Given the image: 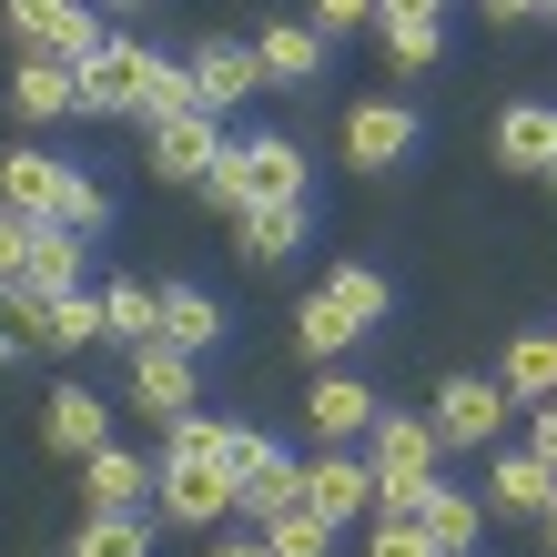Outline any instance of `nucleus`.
I'll return each instance as SVG.
<instances>
[{
  "mask_svg": "<svg viewBox=\"0 0 557 557\" xmlns=\"http://www.w3.org/2000/svg\"><path fill=\"white\" fill-rule=\"evenodd\" d=\"M375 21H446V0H375Z\"/></svg>",
  "mask_w": 557,
  "mask_h": 557,
  "instance_id": "c9c22d12",
  "label": "nucleus"
},
{
  "mask_svg": "<svg viewBox=\"0 0 557 557\" xmlns=\"http://www.w3.org/2000/svg\"><path fill=\"white\" fill-rule=\"evenodd\" d=\"M436 446H497V425H507V385L497 375H446L436 385Z\"/></svg>",
  "mask_w": 557,
  "mask_h": 557,
  "instance_id": "6e6552de",
  "label": "nucleus"
},
{
  "mask_svg": "<svg viewBox=\"0 0 557 557\" xmlns=\"http://www.w3.org/2000/svg\"><path fill=\"white\" fill-rule=\"evenodd\" d=\"M305 507L335 517V528H355V517L375 507V467H366V456H335V446H324L314 467H305Z\"/></svg>",
  "mask_w": 557,
  "mask_h": 557,
  "instance_id": "4468645a",
  "label": "nucleus"
},
{
  "mask_svg": "<svg viewBox=\"0 0 557 557\" xmlns=\"http://www.w3.org/2000/svg\"><path fill=\"white\" fill-rule=\"evenodd\" d=\"M436 425L425 416H385L375 406V425H366V467H375V517H406L416 507V486L436 476Z\"/></svg>",
  "mask_w": 557,
  "mask_h": 557,
  "instance_id": "7ed1b4c3",
  "label": "nucleus"
},
{
  "mask_svg": "<svg viewBox=\"0 0 557 557\" xmlns=\"http://www.w3.org/2000/svg\"><path fill=\"white\" fill-rule=\"evenodd\" d=\"M537 11H557V0H537Z\"/></svg>",
  "mask_w": 557,
  "mask_h": 557,
  "instance_id": "79ce46f5",
  "label": "nucleus"
},
{
  "mask_svg": "<svg viewBox=\"0 0 557 557\" xmlns=\"http://www.w3.org/2000/svg\"><path fill=\"white\" fill-rule=\"evenodd\" d=\"M21 264H30V223H21L11 203H0V294L21 284Z\"/></svg>",
  "mask_w": 557,
  "mask_h": 557,
  "instance_id": "72a5a7b5",
  "label": "nucleus"
},
{
  "mask_svg": "<svg viewBox=\"0 0 557 557\" xmlns=\"http://www.w3.org/2000/svg\"><path fill=\"white\" fill-rule=\"evenodd\" d=\"M102 425H112V406L91 396V385H61V396L41 406V436H51V456H91V446H102Z\"/></svg>",
  "mask_w": 557,
  "mask_h": 557,
  "instance_id": "b1692460",
  "label": "nucleus"
},
{
  "mask_svg": "<svg viewBox=\"0 0 557 557\" xmlns=\"http://www.w3.org/2000/svg\"><path fill=\"white\" fill-rule=\"evenodd\" d=\"M223 152V112H162L152 122V183H203Z\"/></svg>",
  "mask_w": 557,
  "mask_h": 557,
  "instance_id": "9d476101",
  "label": "nucleus"
},
{
  "mask_svg": "<svg viewBox=\"0 0 557 557\" xmlns=\"http://www.w3.org/2000/svg\"><path fill=\"white\" fill-rule=\"evenodd\" d=\"M416 528H425V547H436V557H467L476 537H486V497H467V486H436V476H425L416 486Z\"/></svg>",
  "mask_w": 557,
  "mask_h": 557,
  "instance_id": "f8f14e48",
  "label": "nucleus"
},
{
  "mask_svg": "<svg viewBox=\"0 0 557 557\" xmlns=\"http://www.w3.org/2000/svg\"><path fill=\"white\" fill-rule=\"evenodd\" d=\"M476 11H486V0H476Z\"/></svg>",
  "mask_w": 557,
  "mask_h": 557,
  "instance_id": "37998d69",
  "label": "nucleus"
},
{
  "mask_svg": "<svg viewBox=\"0 0 557 557\" xmlns=\"http://www.w3.org/2000/svg\"><path fill=\"white\" fill-rule=\"evenodd\" d=\"M366 557H436V547H425V528H416V517H375Z\"/></svg>",
  "mask_w": 557,
  "mask_h": 557,
  "instance_id": "473e14b6",
  "label": "nucleus"
},
{
  "mask_svg": "<svg viewBox=\"0 0 557 557\" xmlns=\"http://www.w3.org/2000/svg\"><path fill=\"white\" fill-rule=\"evenodd\" d=\"M0 21L21 30V51H51V61H72V72L112 41V30L91 21V0H0Z\"/></svg>",
  "mask_w": 557,
  "mask_h": 557,
  "instance_id": "423d86ee",
  "label": "nucleus"
},
{
  "mask_svg": "<svg viewBox=\"0 0 557 557\" xmlns=\"http://www.w3.org/2000/svg\"><path fill=\"white\" fill-rule=\"evenodd\" d=\"M61 193H72V162H61V152H41V143L0 152V203H11L21 223H51V213H61Z\"/></svg>",
  "mask_w": 557,
  "mask_h": 557,
  "instance_id": "9b49d317",
  "label": "nucleus"
},
{
  "mask_svg": "<svg viewBox=\"0 0 557 557\" xmlns=\"http://www.w3.org/2000/svg\"><path fill=\"white\" fill-rule=\"evenodd\" d=\"M234 436H244L234 416H162V456H223L234 467Z\"/></svg>",
  "mask_w": 557,
  "mask_h": 557,
  "instance_id": "c85d7f7f",
  "label": "nucleus"
},
{
  "mask_svg": "<svg viewBox=\"0 0 557 557\" xmlns=\"http://www.w3.org/2000/svg\"><path fill=\"white\" fill-rule=\"evenodd\" d=\"M537 183H547V193H557V152H547V173H537Z\"/></svg>",
  "mask_w": 557,
  "mask_h": 557,
  "instance_id": "ea45409f",
  "label": "nucleus"
},
{
  "mask_svg": "<svg viewBox=\"0 0 557 557\" xmlns=\"http://www.w3.org/2000/svg\"><path fill=\"white\" fill-rule=\"evenodd\" d=\"M305 425H314L324 446L366 436V425H375V385H366V375H314V396H305Z\"/></svg>",
  "mask_w": 557,
  "mask_h": 557,
  "instance_id": "aec40b11",
  "label": "nucleus"
},
{
  "mask_svg": "<svg viewBox=\"0 0 557 557\" xmlns=\"http://www.w3.org/2000/svg\"><path fill=\"white\" fill-rule=\"evenodd\" d=\"M305 223H314L305 203H244V213H234V244L253 253V264H294V244H305Z\"/></svg>",
  "mask_w": 557,
  "mask_h": 557,
  "instance_id": "5701e85b",
  "label": "nucleus"
},
{
  "mask_svg": "<svg viewBox=\"0 0 557 557\" xmlns=\"http://www.w3.org/2000/svg\"><path fill=\"white\" fill-rule=\"evenodd\" d=\"M133 406L162 425V416H193L203 406V355H183V345H133Z\"/></svg>",
  "mask_w": 557,
  "mask_h": 557,
  "instance_id": "0eeeda50",
  "label": "nucleus"
},
{
  "mask_svg": "<svg viewBox=\"0 0 557 557\" xmlns=\"http://www.w3.org/2000/svg\"><path fill=\"white\" fill-rule=\"evenodd\" d=\"M557 497V467L537 446H517V456H486V517H537Z\"/></svg>",
  "mask_w": 557,
  "mask_h": 557,
  "instance_id": "f3484780",
  "label": "nucleus"
},
{
  "mask_svg": "<svg viewBox=\"0 0 557 557\" xmlns=\"http://www.w3.org/2000/svg\"><path fill=\"white\" fill-rule=\"evenodd\" d=\"M537 528H547V547H557V497H547V507H537Z\"/></svg>",
  "mask_w": 557,
  "mask_h": 557,
  "instance_id": "58836bf2",
  "label": "nucleus"
},
{
  "mask_svg": "<svg viewBox=\"0 0 557 557\" xmlns=\"http://www.w3.org/2000/svg\"><path fill=\"white\" fill-rule=\"evenodd\" d=\"M82 264H91V234L30 223V264H21V284H30V294H72V284H82Z\"/></svg>",
  "mask_w": 557,
  "mask_h": 557,
  "instance_id": "4be33fe9",
  "label": "nucleus"
},
{
  "mask_svg": "<svg viewBox=\"0 0 557 557\" xmlns=\"http://www.w3.org/2000/svg\"><path fill=\"white\" fill-rule=\"evenodd\" d=\"M72 557H152V507H91Z\"/></svg>",
  "mask_w": 557,
  "mask_h": 557,
  "instance_id": "bb28decb",
  "label": "nucleus"
},
{
  "mask_svg": "<svg viewBox=\"0 0 557 557\" xmlns=\"http://www.w3.org/2000/svg\"><path fill=\"white\" fill-rule=\"evenodd\" d=\"M11 112H21V122H61V112H82V72H72V61H51V51H21V72H11Z\"/></svg>",
  "mask_w": 557,
  "mask_h": 557,
  "instance_id": "a211bd4d",
  "label": "nucleus"
},
{
  "mask_svg": "<svg viewBox=\"0 0 557 557\" xmlns=\"http://www.w3.org/2000/svg\"><path fill=\"white\" fill-rule=\"evenodd\" d=\"M253 61H264V91H305V82H324V30L274 21V30H253Z\"/></svg>",
  "mask_w": 557,
  "mask_h": 557,
  "instance_id": "dca6fc26",
  "label": "nucleus"
},
{
  "mask_svg": "<svg viewBox=\"0 0 557 557\" xmlns=\"http://www.w3.org/2000/svg\"><path fill=\"white\" fill-rule=\"evenodd\" d=\"M264 547L274 557H324V547H335V517H314L305 497H294L284 517H264Z\"/></svg>",
  "mask_w": 557,
  "mask_h": 557,
  "instance_id": "7c9ffc66",
  "label": "nucleus"
},
{
  "mask_svg": "<svg viewBox=\"0 0 557 557\" xmlns=\"http://www.w3.org/2000/svg\"><path fill=\"white\" fill-rule=\"evenodd\" d=\"M152 324H162V345H183V355H213L223 345V305L203 284H162L152 294Z\"/></svg>",
  "mask_w": 557,
  "mask_h": 557,
  "instance_id": "6ab92c4d",
  "label": "nucleus"
},
{
  "mask_svg": "<svg viewBox=\"0 0 557 557\" xmlns=\"http://www.w3.org/2000/svg\"><path fill=\"white\" fill-rule=\"evenodd\" d=\"M416 143H425V122L406 102H355L345 112V162L355 173H396V162H416Z\"/></svg>",
  "mask_w": 557,
  "mask_h": 557,
  "instance_id": "1a4fd4ad",
  "label": "nucleus"
},
{
  "mask_svg": "<svg viewBox=\"0 0 557 557\" xmlns=\"http://www.w3.org/2000/svg\"><path fill=\"white\" fill-rule=\"evenodd\" d=\"M375 41H385L396 72H436L446 61V21H375Z\"/></svg>",
  "mask_w": 557,
  "mask_h": 557,
  "instance_id": "c756f323",
  "label": "nucleus"
},
{
  "mask_svg": "<svg viewBox=\"0 0 557 557\" xmlns=\"http://www.w3.org/2000/svg\"><path fill=\"white\" fill-rule=\"evenodd\" d=\"M122 11H143V0H122Z\"/></svg>",
  "mask_w": 557,
  "mask_h": 557,
  "instance_id": "a19ab883",
  "label": "nucleus"
},
{
  "mask_svg": "<svg viewBox=\"0 0 557 557\" xmlns=\"http://www.w3.org/2000/svg\"><path fill=\"white\" fill-rule=\"evenodd\" d=\"M537 456H547V467H557V396L537 406Z\"/></svg>",
  "mask_w": 557,
  "mask_h": 557,
  "instance_id": "e433bc0d",
  "label": "nucleus"
},
{
  "mask_svg": "<svg viewBox=\"0 0 557 557\" xmlns=\"http://www.w3.org/2000/svg\"><path fill=\"white\" fill-rule=\"evenodd\" d=\"M314 294H324V305H335V314L355 324V335H375V324L396 314V284H385L375 264H335V274H324Z\"/></svg>",
  "mask_w": 557,
  "mask_h": 557,
  "instance_id": "412c9836",
  "label": "nucleus"
},
{
  "mask_svg": "<svg viewBox=\"0 0 557 557\" xmlns=\"http://www.w3.org/2000/svg\"><path fill=\"white\" fill-rule=\"evenodd\" d=\"M497 385H507V406H547V396H557V324H537V335L507 345Z\"/></svg>",
  "mask_w": 557,
  "mask_h": 557,
  "instance_id": "393cba45",
  "label": "nucleus"
},
{
  "mask_svg": "<svg viewBox=\"0 0 557 557\" xmlns=\"http://www.w3.org/2000/svg\"><path fill=\"white\" fill-rule=\"evenodd\" d=\"M294 497H305V467H294V456L274 446V436H234V517L244 528H264V517H284Z\"/></svg>",
  "mask_w": 557,
  "mask_h": 557,
  "instance_id": "39448f33",
  "label": "nucleus"
},
{
  "mask_svg": "<svg viewBox=\"0 0 557 557\" xmlns=\"http://www.w3.org/2000/svg\"><path fill=\"white\" fill-rule=\"evenodd\" d=\"M183 72H193V102H203V112H234L244 91H264V61H253V41H203Z\"/></svg>",
  "mask_w": 557,
  "mask_h": 557,
  "instance_id": "ddd939ff",
  "label": "nucleus"
},
{
  "mask_svg": "<svg viewBox=\"0 0 557 557\" xmlns=\"http://www.w3.org/2000/svg\"><path fill=\"white\" fill-rule=\"evenodd\" d=\"M213 557H274V547H264V528H253V537H223Z\"/></svg>",
  "mask_w": 557,
  "mask_h": 557,
  "instance_id": "4c0bfd02",
  "label": "nucleus"
},
{
  "mask_svg": "<svg viewBox=\"0 0 557 557\" xmlns=\"http://www.w3.org/2000/svg\"><path fill=\"white\" fill-rule=\"evenodd\" d=\"M547 152H557V112L547 102H507L497 112V162L507 173H547Z\"/></svg>",
  "mask_w": 557,
  "mask_h": 557,
  "instance_id": "a878e982",
  "label": "nucleus"
},
{
  "mask_svg": "<svg viewBox=\"0 0 557 557\" xmlns=\"http://www.w3.org/2000/svg\"><path fill=\"white\" fill-rule=\"evenodd\" d=\"M294 345H305L314 366H324V355H345V345H366V335H355V324L324 305V294H305V305H294Z\"/></svg>",
  "mask_w": 557,
  "mask_h": 557,
  "instance_id": "2f4dec72",
  "label": "nucleus"
},
{
  "mask_svg": "<svg viewBox=\"0 0 557 557\" xmlns=\"http://www.w3.org/2000/svg\"><path fill=\"white\" fill-rule=\"evenodd\" d=\"M82 112H102V122H162V112H203V102H193V72L162 61L152 41H102L82 61Z\"/></svg>",
  "mask_w": 557,
  "mask_h": 557,
  "instance_id": "f257e3e1",
  "label": "nucleus"
},
{
  "mask_svg": "<svg viewBox=\"0 0 557 557\" xmlns=\"http://www.w3.org/2000/svg\"><path fill=\"white\" fill-rule=\"evenodd\" d=\"M152 476H162L152 456H133V446L102 436V446L82 456V507H152Z\"/></svg>",
  "mask_w": 557,
  "mask_h": 557,
  "instance_id": "2eb2a0df",
  "label": "nucleus"
},
{
  "mask_svg": "<svg viewBox=\"0 0 557 557\" xmlns=\"http://www.w3.org/2000/svg\"><path fill=\"white\" fill-rule=\"evenodd\" d=\"M375 21V0H314V30L324 41H345V30H366Z\"/></svg>",
  "mask_w": 557,
  "mask_h": 557,
  "instance_id": "f704fd0d",
  "label": "nucleus"
},
{
  "mask_svg": "<svg viewBox=\"0 0 557 557\" xmlns=\"http://www.w3.org/2000/svg\"><path fill=\"white\" fill-rule=\"evenodd\" d=\"M152 497H162V528H223L234 517V467L223 456H162Z\"/></svg>",
  "mask_w": 557,
  "mask_h": 557,
  "instance_id": "20e7f679",
  "label": "nucleus"
},
{
  "mask_svg": "<svg viewBox=\"0 0 557 557\" xmlns=\"http://www.w3.org/2000/svg\"><path fill=\"white\" fill-rule=\"evenodd\" d=\"M193 193H213L223 213H244V203H305L314 162H305V143H284V133H244V143L213 152V173L193 183Z\"/></svg>",
  "mask_w": 557,
  "mask_h": 557,
  "instance_id": "f03ea898",
  "label": "nucleus"
},
{
  "mask_svg": "<svg viewBox=\"0 0 557 557\" xmlns=\"http://www.w3.org/2000/svg\"><path fill=\"white\" fill-rule=\"evenodd\" d=\"M102 335H112V345H152V335H162V324H152V284H133V274L102 284Z\"/></svg>",
  "mask_w": 557,
  "mask_h": 557,
  "instance_id": "cd10ccee",
  "label": "nucleus"
}]
</instances>
